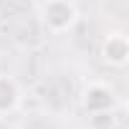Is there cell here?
<instances>
[{
    "instance_id": "5",
    "label": "cell",
    "mask_w": 129,
    "mask_h": 129,
    "mask_svg": "<svg viewBox=\"0 0 129 129\" xmlns=\"http://www.w3.org/2000/svg\"><path fill=\"white\" fill-rule=\"evenodd\" d=\"M114 126H116V116L114 111H106V114H94L89 129H114Z\"/></svg>"
},
{
    "instance_id": "1",
    "label": "cell",
    "mask_w": 129,
    "mask_h": 129,
    "mask_svg": "<svg viewBox=\"0 0 129 129\" xmlns=\"http://www.w3.org/2000/svg\"><path fill=\"white\" fill-rule=\"evenodd\" d=\"M81 13L74 0H43L41 3V23L51 36H66L76 28Z\"/></svg>"
},
{
    "instance_id": "2",
    "label": "cell",
    "mask_w": 129,
    "mask_h": 129,
    "mask_svg": "<svg viewBox=\"0 0 129 129\" xmlns=\"http://www.w3.org/2000/svg\"><path fill=\"white\" fill-rule=\"evenodd\" d=\"M119 104L116 99V91L104 84V81H89L84 89H81V109L94 116V114H106V111H114Z\"/></svg>"
},
{
    "instance_id": "3",
    "label": "cell",
    "mask_w": 129,
    "mask_h": 129,
    "mask_svg": "<svg viewBox=\"0 0 129 129\" xmlns=\"http://www.w3.org/2000/svg\"><path fill=\"white\" fill-rule=\"evenodd\" d=\"M101 61L111 69H124L129 63V38L124 30H109L101 41Z\"/></svg>"
},
{
    "instance_id": "4",
    "label": "cell",
    "mask_w": 129,
    "mask_h": 129,
    "mask_svg": "<svg viewBox=\"0 0 129 129\" xmlns=\"http://www.w3.org/2000/svg\"><path fill=\"white\" fill-rule=\"evenodd\" d=\"M23 104V89L20 84L8 76V74H0V119H5L8 114L18 111Z\"/></svg>"
}]
</instances>
